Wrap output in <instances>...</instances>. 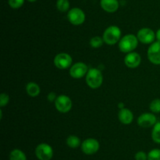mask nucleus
<instances>
[{
	"instance_id": "1",
	"label": "nucleus",
	"mask_w": 160,
	"mask_h": 160,
	"mask_svg": "<svg viewBox=\"0 0 160 160\" xmlns=\"http://www.w3.org/2000/svg\"><path fill=\"white\" fill-rule=\"evenodd\" d=\"M138 45L137 36L133 34H128L121 38L119 42V49L121 52L129 53L133 52Z\"/></svg>"
},
{
	"instance_id": "2",
	"label": "nucleus",
	"mask_w": 160,
	"mask_h": 160,
	"mask_svg": "<svg viewBox=\"0 0 160 160\" xmlns=\"http://www.w3.org/2000/svg\"><path fill=\"white\" fill-rule=\"evenodd\" d=\"M121 34L120 28L115 25H112L105 30L102 39L104 40V42H106L108 45H115L116 43L120 42V39H121Z\"/></svg>"
},
{
	"instance_id": "3",
	"label": "nucleus",
	"mask_w": 160,
	"mask_h": 160,
	"mask_svg": "<svg viewBox=\"0 0 160 160\" xmlns=\"http://www.w3.org/2000/svg\"><path fill=\"white\" fill-rule=\"evenodd\" d=\"M103 76L99 69L91 68L86 75V83L92 89H98L102 86Z\"/></svg>"
},
{
	"instance_id": "4",
	"label": "nucleus",
	"mask_w": 160,
	"mask_h": 160,
	"mask_svg": "<svg viewBox=\"0 0 160 160\" xmlns=\"http://www.w3.org/2000/svg\"><path fill=\"white\" fill-rule=\"evenodd\" d=\"M35 155L39 160H50L53 156V149L46 143H41L36 147Z\"/></svg>"
},
{
	"instance_id": "5",
	"label": "nucleus",
	"mask_w": 160,
	"mask_h": 160,
	"mask_svg": "<svg viewBox=\"0 0 160 160\" xmlns=\"http://www.w3.org/2000/svg\"><path fill=\"white\" fill-rule=\"evenodd\" d=\"M99 142L95 138H88L81 143V150L85 155H94L99 150Z\"/></svg>"
},
{
	"instance_id": "6",
	"label": "nucleus",
	"mask_w": 160,
	"mask_h": 160,
	"mask_svg": "<svg viewBox=\"0 0 160 160\" xmlns=\"http://www.w3.org/2000/svg\"><path fill=\"white\" fill-rule=\"evenodd\" d=\"M55 107L61 113H67L72 108V100L68 96L59 95L55 101Z\"/></svg>"
},
{
	"instance_id": "7",
	"label": "nucleus",
	"mask_w": 160,
	"mask_h": 160,
	"mask_svg": "<svg viewBox=\"0 0 160 160\" xmlns=\"http://www.w3.org/2000/svg\"><path fill=\"white\" fill-rule=\"evenodd\" d=\"M69 21L75 26L82 24L85 20V14L84 11L80 8H73L70 9L67 14Z\"/></svg>"
},
{
	"instance_id": "8",
	"label": "nucleus",
	"mask_w": 160,
	"mask_h": 160,
	"mask_svg": "<svg viewBox=\"0 0 160 160\" xmlns=\"http://www.w3.org/2000/svg\"><path fill=\"white\" fill-rule=\"evenodd\" d=\"M71 56L67 53H58L56 56L54 57V62L55 66L57 68L61 69V70H65V69L69 68L71 66L72 64Z\"/></svg>"
},
{
	"instance_id": "9",
	"label": "nucleus",
	"mask_w": 160,
	"mask_h": 160,
	"mask_svg": "<svg viewBox=\"0 0 160 160\" xmlns=\"http://www.w3.org/2000/svg\"><path fill=\"white\" fill-rule=\"evenodd\" d=\"M147 56L152 64L160 65V42L156 41L150 45L147 52Z\"/></svg>"
},
{
	"instance_id": "10",
	"label": "nucleus",
	"mask_w": 160,
	"mask_h": 160,
	"mask_svg": "<svg viewBox=\"0 0 160 160\" xmlns=\"http://www.w3.org/2000/svg\"><path fill=\"white\" fill-rule=\"evenodd\" d=\"M138 39L139 42L143 44H150L153 43L156 38V33L152 29L148 28H143L140 29L137 35Z\"/></svg>"
},
{
	"instance_id": "11",
	"label": "nucleus",
	"mask_w": 160,
	"mask_h": 160,
	"mask_svg": "<svg viewBox=\"0 0 160 160\" xmlns=\"http://www.w3.org/2000/svg\"><path fill=\"white\" fill-rule=\"evenodd\" d=\"M88 72L87 64L83 62H77L70 67V75L73 78H81L87 75Z\"/></svg>"
},
{
	"instance_id": "12",
	"label": "nucleus",
	"mask_w": 160,
	"mask_h": 160,
	"mask_svg": "<svg viewBox=\"0 0 160 160\" xmlns=\"http://www.w3.org/2000/svg\"><path fill=\"white\" fill-rule=\"evenodd\" d=\"M157 122L156 117L153 113H144L138 119V124L143 128H149L154 126Z\"/></svg>"
},
{
	"instance_id": "13",
	"label": "nucleus",
	"mask_w": 160,
	"mask_h": 160,
	"mask_svg": "<svg viewBox=\"0 0 160 160\" xmlns=\"http://www.w3.org/2000/svg\"><path fill=\"white\" fill-rule=\"evenodd\" d=\"M142 61V58L139 53L136 52H131L128 53L124 58V63L127 67L130 68H136L138 67Z\"/></svg>"
},
{
	"instance_id": "14",
	"label": "nucleus",
	"mask_w": 160,
	"mask_h": 160,
	"mask_svg": "<svg viewBox=\"0 0 160 160\" xmlns=\"http://www.w3.org/2000/svg\"><path fill=\"white\" fill-rule=\"evenodd\" d=\"M119 120L120 122L125 125H129L132 122L133 119H134V115H133L132 111L128 108H123V109L120 110L118 114Z\"/></svg>"
},
{
	"instance_id": "15",
	"label": "nucleus",
	"mask_w": 160,
	"mask_h": 160,
	"mask_svg": "<svg viewBox=\"0 0 160 160\" xmlns=\"http://www.w3.org/2000/svg\"><path fill=\"white\" fill-rule=\"evenodd\" d=\"M102 8L108 13H114L118 9V0H101L100 2Z\"/></svg>"
},
{
	"instance_id": "16",
	"label": "nucleus",
	"mask_w": 160,
	"mask_h": 160,
	"mask_svg": "<svg viewBox=\"0 0 160 160\" xmlns=\"http://www.w3.org/2000/svg\"><path fill=\"white\" fill-rule=\"evenodd\" d=\"M26 91L27 93H28L30 97H35L40 94L41 89L40 86H39L37 83L31 82V83H28V84H27Z\"/></svg>"
},
{
	"instance_id": "17",
	"label": "nucleus",
	"mask_w": 160,
	"mask_h": 160,
	"mask_svg": "<svg viewBox=\"0 0 160 160\" xmlns=\"http://www.w3.org/2000/svg\"><path fill=\"white\" fill-rule=\"evenodd\" d=\"M9 160H27V156L23 151L15 148L9 154Z\"/></svg>"
},
{
	"instance_id": "18",
	"label": "nucleus",
	"mask_w": 160,
	"mask_h": 160,
	"mask_svg": "<svg viewBox=\"0 0 160 160\" xmlns=\"http://www.w3.org/2000/svg\"><path fill=\"white\" fill-rule=\"evenodd\" d=\"M67 144L71 148H78L80 145H81V139L78 136L70 135L67 138Z\"/></svg>"
},
{
	"instance_id": "19",
	"label": "nucleus",
	"mask_w": 160,
	"mask_h": 160,
	"mask_svg": "<svg viewBox=\"0 0 160 160\" xmlns=\"http://www.w3.org/2000/svg\"><path fill=\"white\" fill-rule=\"evenodd\" d=\"M152 138L155 143L160 144V122H156L153 126L152 131Z\"/></svg>"
},
{
	"instance_id": "20",
	"label": "nucleus",
	"mask_w": 160,
	"mask_h": 160,
	"mask_svg": "<svg viewBox=\"0 0 160 160\" xmlns=\"http://www.w3.org/2000/svg\"><path fill=\"white\" fill-rule=\"evenodd\" d=\"M56 7L60 12H67L70 8V2L69 0H57Z\"/></svg>"
},
{
	"instance_id": "21",
	"label": "nucleus",
	"mask_w": 160,
	"mask_h": 160,
	"mask_svg": "<svg viewBox=\"0 0 160 160\" xmlns=\"http://www.w3.org/2000/svg\"><path fill=\"white\" fill-rule=\"evenodd\" d=\"M104 40L102 38L99 37V36H94L90 40V45L92 48L98 49L102 45Z\"/></svg>"
},
{
	"instance_id": "22",
	"label": "nucleus",
	"mask_w": 160,
	"mask_h": 160,
	"mask_svg": "<svg viewBox=\"0 0 160 160\" xmlns=\"http://www.w3.org/2000/svg\"><path fill=\"white\" fill-rule=\"evenodd\" d=\"M149 108L153 113H160V99H154L150 103Z\"/></svg>"
},
{
	"instance_id": "23",
	"label": "nucleus",
	"mask_w": 160,
	"mask_h": 160,
	"mask_svg": "<svg viewBox=\"0 0 160 160\" xmlns=\"http://www.w3.org/2000/svg\"><path fill=\"white\" fill-rule=\"evenodd\" d=\"M148 160H160V149L154 148L148 153Z\"/></svg>"
},
{
	"instance_id": "24",
	"label": "nucleus",
	"mask_w": 160,
	"mask_h": 160,
	"mask_svg": "<svg viewBox=\"0 0 160 160\" xmlns=\"http://www.w3.org/2000/svg\"><path fill=\"white\" fill-rule=\"evenodd\" d=\"M24 3V0H9V5L12 9H18Z\"/></svg>"
},
{
	"instance_id": "25",
	"label": "nucleus",
	"mask_w": 160,
	"mask_h": 160,
	"mask_svg": "<svg viewBox=\"0 0 160 160\" xmlns=\"http://www.w3.org/2000/svg\"><path fill=\"white\" fill-rule=\"evenodd\" d=\"M9 96L6 93H2L1 95H0V107L3 108V107L6 106L8 103H9Z\"/></svg>"
},
{
	"instance_id": "26",
	"label": "nucleus",
	"mask_w": 160,
	"mask_h": 160,
	"mask_svg": "<svg viewBox=\"0 0 160 160\" xmlns=\"http://www.w3.org/2000/svg\"><path fill=\"white\" fill-rule=\"evenodd\" d=\"M135 160H148V154L145 153V152H138L134 155Z\"/></svg>"
},
{
	"instance_id": "27",
	"label": "nucleus",
	"mask_w": 160,
	"mask_h": 160,
	"mask_svg": "<svg viewBox=\"0 0 160 160\" xmlns=\"http://www.w3.org/2000/svg\"><path fill=\"white\" fill-rule=\"evenodd\" d=\"M56 98H57V97H56V94L54 92H51L49 93L48 94V96H47V99H48V101L50 102H53V101H56Z\"/></svg>"
},
{
	"instance_id": "28",
	"label": "nucleus",
	"mask_w": 160,
	"mask_h": 160,
	"mask_svg": "<svg viewBox=\"0 0 160 160\" xmlns=\"http://www.w3.org/2000/svg\"><path fill=\"white\" fill-rule=\"evenodd\" d=\"M156 39H157V41L160 42V28H159V29L157 30V31H156Z\"/></svg>"
},
{
	"instance_id": "29",
	"label": "nucleus",
	"mask_w": 160,
	"mask_h": 160,
	"mask_svg": "<svg viewBox=\"0 0 160 160\" xmlns=\"http://www.w3.org/2000/svg\"><path fill=\"white\" fill-rule=\"evenodd\" d=\"M118 108H120V110H121V109H123V108H124V104L123 103H119L118 104Z\"/></svg>"
},
{
	"instance_id": "30",
	"label": "nucleus",
	"mask_w": 160,
	"mask_h": 160,
	"mask_svg": "<svg viewBox=\"0 0 160 160\" xmlns=\"http://www.w3.org/2000/svg\"><path fill=\"white\" fill-rule=\"evenodd\" d=\"M28 1H29V2H31V3H34V2H35V1H37V0H28Z\"/></svg>"
}]
</instances>
